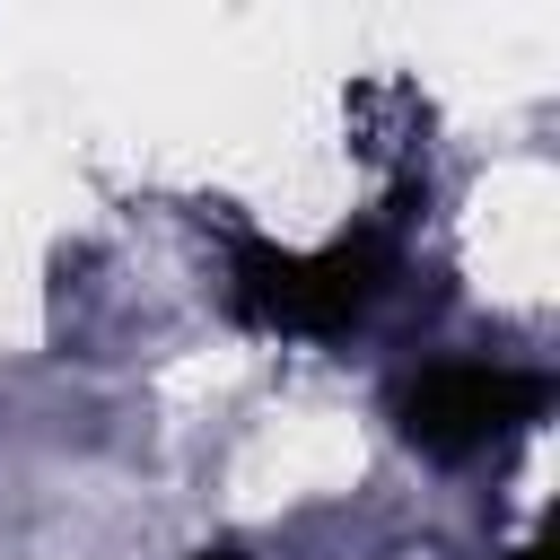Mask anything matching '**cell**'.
<instances>
[{
    "mask_svg": "<svg viewBox=\"0 0 560 560\" xmlns=\"http://www.w3.org/2000/svg\"><path fill=\"white\" fill-rule=\"evenodd\" d=\"M394 280H402V228L394 219H368L315 254H289L271 236H228V315L254 332L332 341V332L368 324Z\"/></svg>",
    "mask_w": 560,
    "mask_h": 560,
    "instance_id": "6da1fadb",
    "label": "cell"
},
{
    "mask_svg": "<svg viewBox=\"0 0 560 560\" xmlns=\"http://www.w3.org/2000/svg\"><path fill=\"white\" fill-rule=\"evenodd\" d=\"M551 402V385L534 368H508V359H429L420 376L394 385V420L420 455L438 464H464V455H490L508 446L516 429H534Z\"/></svg>",
    "mask_w": 560,
    "mask_h": 560,
    "instance_id": "7a4b0ae2",
    "label": "cell"
},
{
    "mask_svg": "<svg viewBox=\"0 0 560 560\" xmlns=\"http://www.w3.org/2000/svg\"><path fill=\"white\" fill-rule=\"evenodd\" d=\"M201 560H236V551H201Z\"/></svg>",
    "mask_w": 560,
    "mask_h": 560,
    "instance_id": "3957f363",
    "label": "cell"
}]
</instances>
